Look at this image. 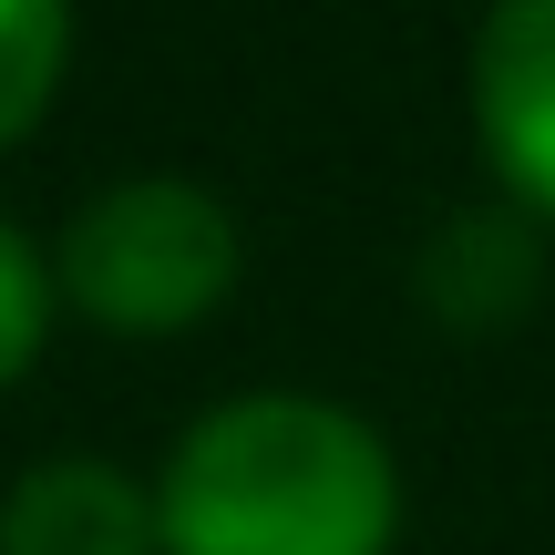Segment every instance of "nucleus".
Instances as JSON below:
<instances>
[{"label":"nucleus","instance_id":"nucleus-1","mask_svg":"<svg viewBox=\"0 0 555 555\" xmlns=\"http://www.w3.org/2000/svg\"><path fill=\"white\" fill-rule=\"evenodd\" d=\"M401 474L339 401H227L155 483V555H391Z\"/></svg>","mask_w":555,"mask_h":555},{"label":"nucleus","instance_id":"nucleus-2","mask_svg":"<svg viewBox=\"0 0 555 555\" xmlns=\"http://www.w3.org/2000/svg\"><path fill=\"white\" fill-rule=\"evenodd\" d=\"M227 288H237V227L185 176H134L62 227V298L103 330H185Z\"/></svg>","mask_w":555,"mask_h":555},{"label":"nucleus","instance_id":"nucleus-3","mask_svg":"<svg viewBox=\"0 0 555 555\" xmlns=\"http://www.w3.org/2000/svg\"><path fill=\"white\" fill-rule=\"evenodd\" d=\"M474 124L494 176L555 217V0H494L474 31Z\"/></svg>","mask_w":555,"mask_h":555},{"label":"nucleus","instance_id":"nucleus-4","mask_svg":"<svg viewBox=\"0 0 555 555\" xmlns=\"http://www.w3.org/2000/svg\"><path fill=\"white\" fill-rule=\"evenodd\" d=\"M0 555H155V494L93 453H62L11 483Z\"/></svg>","mask_w":555,"mask_h":555},{"label":"nucleus","instance_id":"nucleus-5","mask_svg":"<svg viewBox=\"0 0 555 555\" xmlns=\"http://www.w3.org/2000/svg\"><path fill=\"white\" fill-rule=\"evenodd\" d=\"M62 52H73V11L62 0H0V155L41 124Z\"/></svg>","mask_w":555,"mask_h":555},{"label":"nucleus","instance_id":"nucleus-6","mask_svg":"<svg viewBox=\"0 0 555 555\" xmlns=\"http://www.w3.org/2000/svg\"><path fill=\"white\" fill-rule=\"evenodd\" d=\"M41 330H52V278H41V258L11 237V227H0V391L31 371Z\"/></svg>","mask_w":555,"mask_h":555}]
</instances>
